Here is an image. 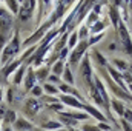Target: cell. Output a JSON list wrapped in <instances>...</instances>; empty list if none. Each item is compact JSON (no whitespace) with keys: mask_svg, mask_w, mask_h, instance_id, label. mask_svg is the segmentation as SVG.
<instances>
[{"mask_svg":"<svg viewBox=\"0 0 132 131\" xmlns=\"http://www.w3.org/2000/svg\"><path fill=\"white\" fill-rule=\"evenodd\" d=\"M20 46H22V43L19 40V33H15L12 35V39L5 45L3 53H2V57H0V63H3V66L8 65L15 57V54L20 51Z\"/></svg>","mask_w":132,"mask_h":131,"instance_id":"obj_1","label":"cell"},{"mask_svg":"<svg viewBox=\"0 0 132 131\" xmlns=\"http://www.w3.org/2000/svg\"><path fill=\"white\" fill-rule=\"evenodd\" d=\"M88 48H89L88 40H80V42L72 48V53H71V56H69V65H68L71 69L78 65V62H80L81 56H85V54H86V49H88Z\"/></svg>","mask_w":132,"mask_h":131,"instance_id":"obj_2","label":"cell"},{"mask_svg":"<svg viewBox=\"0 0 132 131\" xmlns=\"http://www.w3.org/2000/svg\"><path fill=\"white\" fill-rule=\"evenodd\" d=\"M49 26H51V23L48 22V23H45L37 33H34L29 39H26L23 43H22V46H32V45H35V42H38V40H42L43 37H45V34L49 31Z\"/></svg>","mask_w":132,"mask_h":131,"instance_id":"obj_3","label":"cell"},{"mask_svg":"<svg viewBox=\"0 0 132 131\" xmlns=\"http://www.w3.org/2000/svg\"><path fill=\"white\" fill-rule=\"evenodd\" d=\"M59 102H62L63 105H68L71 108H77V110H83L85 108V102H80L77 97L69 96V94H63L62 97L59 99Z\"/></svg>","mask_w":132,"mask_h":131,"instance_id":"obj_4","label":"cell"},{"mask_svg":"<svg viewBox=\"0 0 132 131\" xmlns=\"http://www.w3.org/2000/svg\"><path fill=\"white\" fill-rule=\"evenodd\" d=\"M108 72H109V77L114 79V83H115V85H118L121 90H125V91L129 93V88L125 85L123 77H121V72H120L118 69H115V68H112V66H108Z\"/></svg>","mask_w":132,"mask_h":131,"instance_id":"obj_5","label":"cell"},{"mask_svg":"<svg viewBox=\"0 0 132 131\" xmlns=\"http://www.w3.org/2000/svg\"><path fill=\"white\" fill-rule=\"evenodd\" d=\"M22 63H23V62H22L20 59H17V60H11L8 65L3 66V71H2L3 77H5V79H8V77H9V76H11V74H12V72H14V71L19 68V66L22 65Z\"/></svg>","mask_w":132,"mask_h":131,"instance_id":"obj_6","label":"cell"},{"mask_svg":"<svg viewBox=\"0 0 132 131\" xmlns=\"http://www.w3.org/2000/svg\"><path fill=\"white\" fill-rule=\"evenodd\" d=\"M14 127H15V130L17 131H32V123L31 122H28L26 119H23V117H19V119H15V122L12 123Z\"/></svg>","mask_w":132,"mask_h":131,"instance_id":"obj_7","label":"cell"},{"mask_svg":"<svg viewBox=\"0 0 132 131\" xmlns=\"http://www.w3.org/2000/svg\"><path fill=\"white\" fill-rule=\"evenodd\" d=\"M83 110H86L88 111V114H91V116H94L97 120H100V122H106L108 119H106V116L101 113V111H98L95 106H92V105H89V103H85V108Z\"/></svg>","mask_w":132,"mask_h":131,"instance_id":"obj_8","label":"cell"},{"mask_svg":"<svg viewBox=\"0 0 132 131\" xmlns=\"http://www.w3.org/2000/svg\"><path fill=\"white\" fill-rule=\"evenodd\" d=\"M25 72H26V65L22 63V65L12 72V74H14V77H12V83H14V85H20L22 80H23V77H25Z\"/></svg>","mask_w":132,"mask_h":131,"instance_id":"obj_9","label":"cell"},{"mask_svg":"<svg viewBox=\"0 0 132 131\" xmlns=\"http://www.w3.org/2000/svg\"><path fill=\"white\" fill-rule=\"evenodd\" d=\"M26 76H25V88L26 90H29L31 91V88H32L34 85H35V74H34V69L32 68H28V71L25 72Z\"/></svg>","mask_w":132,"mask_h":131,"instance_id":"obj_10","label":"cell"},{"mask_svg":"<svg viewBox=\"0 0 132 131\" xmlns=\"http://www.w3.org/2000/svg\"><path fill=\"white\" fill-rule=\"evenodd\" d=\"M49 71H51L49 66H38V68L34 71V74H35V80H40V82L46 80L48 76H49Z\"/></svg>","mask_w":132,"mask_h":131,"instance_id":"obj_11","label":"cell"},{"mask_svg":"<svg viewBox=\"0 0 132 131\" xmlns=\"http://www.w3.org/2000/svg\"><path fill=\"white\" fill-rule=\"evenodd\" d=\"M109 105L112 106V110L115 111L117 116H123V111L126 110V106H125L123 102H120L118 99H112V100H109Z\"/></svg>","mask_w":132,"mask_h":131,"instance_id":"obj_12","label":"cell"},{"mask_svg":"<svg viewBox=\"0 0 132 131\" xmlns=\"http://www.w3.org/2000/svg\"><path fill=\"white\" fill-rule=\"evenodd\" d=\"M109 19H111V22H112V25L114 26H118L120 25V12H118V9L115 8V6H109Z\"/></svg>","mask_w":132,"mask_h":131,"instance_id":"obj_13","label":"cell"},{"mask_svg":"<svg viewBox=\"0 0 132 131\" xmlns=\"http://www.w3.org/2000/svg\"><path fill=\"white\" fill-rule=\"evenodd\" d=\"M62 79H63V83H68V85H74V76H72V69L69 66H65L63 72H62Z\"/></svg>","mask_w":132,"mask_h":131,"instance_id":"obj_14","label":"cell"},{"mask_svg":"<svg viewBox=\"0 0 132 131\" xmlns=\"http://www.w3.org/2000/svg\"><path fill=\"white\" fill-rule=\"evenodd\" d=\"M15 119H17V116H15V111H12V110H6V113H5V116H3V123L6 125V127H9V125H12L14 122H15Z\"/></svg>","mask_w":132,"mask_h":131,"instance_id":"obj_15","label":"cell"},{"mask_svg":"<svg viewBox=\"0 0 132 131\" xmlns=\"http://www.w3.org/2000/svg\"><path fill=\"white\" fill-rule=\"evenodd\" d=\"M51 69H52V74H54V76L60 77V76H62V72H63V69H65V62L59 59V60L52 65V68H51Z\"/></svg>","mask_w":132,"mask_h":131,"instance_id":"obj_16","label":"cell"},{"mask_svg":"<svg viewBox=\"0 0 132 131\" xmlns=\"http://www.w3.org/2000/svg\"><path fill=\"white\" fill-rule=\"evenodd\" d=\"M63 125L60 123V122H55V120H48V122H45L43 125H42V128L43 130H60Z\"/></svg>","mask_w":132,"mask_h":131,"instance_id":"obj_17","label":"cell"},{"mask_svg":"<svg viewBox=\"0 0 132 131\" xmlns=\"http://www.w3.org/2000/svg\"><path fill=\"white\" fill-rule=\"evenodd\" d=\"M26 106H28V110L31 111V114H35V113L38 111V100H37V99H29L28 103H26Z\"/></svg>","mask_w":132,"mask_h":131,"instance_id":"obj_18","label":"cell"},{"mask_svg":"<svg viewBox=\"0 0 132 131\" xmlns=\"http://www.w3.org/2000/svg\"><path fill=\"white\" fill-rule=\"evenodd\" d=\"M42 88H43V91H45V93H48L49 96H52V94H54V96H55V94H59V90H57V86H55V85H51V83H45Z\"/></svg>","mask_w":132,"mask_h":131,"instance_id":"obj_19","label":"cell"},{"mask_svg":"<svg viewBox=\"0 0 132 131\" xmlns=\"http://www.w3.org/2000/svg\"><path fill=\"white\" fill-rule=\"evenodd\" d=\"M104 28H106V25H104L103 22H95V23H94L92 26H89L88 30H91V33L92 34H98L100 31H103Z\"/></svg>","mask_w":132,"mask_h":131,"instance_id":"obj_20","label":"cell"},{"mask_svg":"<svg viewBox=\"0 0 132 131\" xmlns=\"http://www.w3.org/2000/svg\"><path fill=\"white\" fill-rule=\"evenodd\" d=\"M77 43H78V37H77V31H74V33L69 35V39H68V46H66V48L72 49Z\"/></svg>","mask_w":132,"mask_h":131,"instance_id":"obj_21","label":"cell"},{"mask_svg":"<svg viewBox=\"0 0 132 131\" xmlns=\"http://www.w3.org/2000/svg\"><path fill=\"white\" fill-rule=\"evenodd\" d=\"M6 5L12 14H19V2L17 0H6Z\"/></svg>","mask_w":132,"mask_h":131,"instance_id":"obj_22","label":"cell"},{"mask_svg":"<svg viewBox=\"0 0 132 131\" xmlns=\"http://www.w3.org/2000/svg\"><path fill=\"white\" fill-rule=\"evenodd\" d=\"M112 62H114V65L117 66V68H120L121 71L129 69V63H128V62H125V60H121V59H114Z\"/></svg>","mask_w":132,"mask_h":131,"instance_id":"obj_23","label":"cell"},{"mask_svg":"<svg viewBox=\"0 0 132 131\" xmlns=\"http://www.w3.org/2000/svg\"><path fill=\"white\" fill-rule=\"evenodd\" d=\"M88 33H89V30H88V26L85 25V26H81V28L77 31V37H78L80 40H86V37H89Z\"/></svg>","mask_w":132,"mask_h":131,"instance_id":"obj_24","label":"cell"},{"mask_svg":"<svg viewBox=\"0 0 132 131\" xmlns=\"http://www.w3.org/2000/svg\"><path fill=\"white\" fill-rule=\"evenodd\" d=\"M104 37V33H98V34H94L89 40H88V45L91 46V45H94V43H97V42H100L101 39Z\"/></svg>","mask_w":132,"mask_h":131,"instance_id":"obj_25","label":"cell"},{"mask_svg":"<svg viewBox=\"0 0 132 131\" xmlns=\"http://www.w3.org/2000/svg\"><path fill=\"white\" fill-rule=\"evenodd\" d=\"M31 93H32L34 97H42L43 96V88L40 85H34L32 88H31Z\"/></svg>","mask_w":132,"mask_h":131,"instance_id":"obj_26","label":"cell"},{"mask_svg":"<svg viewBox=\"0 0 132 131\" xmlns=\"http://www.w3.org/2000/svg\"><path fill=\"white\" fill-rule=\"evenodd\" d=\"M46 80H48V83H51V85H57V83L60 85V83H62L60 77H57V76H54V74H49Z\"/></svg>","mask_w":132,"mask_h":131,"instance_id":"obj_27","label":"cell"},{"mask_svg":"<svg viewBox=\"0 0 132 131\" xmlns=\"http://www.w3.org/2000/svg\"><path fill=\"white\" fill-rule=\"evenodd\" d=\"M94 56H95V59L98 60V63H100L101 66H104V65H106V59H104V56H101V54H100L98 51H95V53H94Z\"/></svg>","mask_w":132,"mask_h":131,"instance_id":"obj_28","label":"cell"},{"mask_svg":"<svg viewBox=\"0 0 132 131\" xmlns=\"http://www.w3.org/2000/svg\"><path fill=\"white\" fill-rule=\"evenodd\" d=\"M123 116H125V119H123V120H126V122H129V123H131V120H132L131 108H128V110H125V111H123Z\"/></svg>","mask_w":132,"mask_h":131,"instance_id":"obj_29","label":"cell"},{"mask_svg":"<svg viewBox=\"0 0 132 131\" xmlns=\"http://www.w3.org/2000/svg\"><path fill=\"white\" fill-rule=\"evenodd\" d=\"M83 131H100L95 125H91V123H86L83 125Z\"/></svg>","mask_w":132,"mask_h":131,"instance_id":"obj_30","label":"cell"},{"mask_svg":"<svg viewBox=\"0 0 132 131\" xmlns=\"http://www.w3.org/2000/svg\"><path fill=\"white\" fill-rule=\"evenodd\" d=\"M97 128H98L100 131H111V127H109V125H106V122L98 123V125H97Z\"/></svg>","mask_w":132,"mask_h":131,"instance_id":"obj_31","label":"cell"},{"mask_svg":"<svg viewBox=\"0 0 132 131\" xmlns=\"http://www.w3.org/2000/svg\"><path fill=\"white\" fill-rule=\"evenodd\" d=\"M121 125H123V130H125V131H131V123H129V122L121 120Z\"/></svg>","mask_w":132,"mask_h":131,"instance_id":"obj_32","label":"cell"},{"mask_svg":"<svg viewBox=\"0 0 132 131\" xmlns=\"http://www.w3.org/2000/svg\"><path fill=\"white\" fill-rule=\"evenodd\" d=\"M5 113H6V108H5V105H2V103H0V120L3 119Z\"/></svg>","mask_w":132,"mask_h":131,"instance_id":"obj_33","label":"cell"},{"mask_svg":"<svg viewBox=\"0 0 132 131\" xmlns=\"http://www.w3.org/2000/svg\"><path fill=\"white\" fill-rule=\"evenodd\" d=\"M12 93H14V90H12V88H11V90H9V91H8V96H6V97H8V102H9V103H11V102H12V100H14V99H12Z\"/></svg>","mask_w":132,"mask_h":131,"instance_id":"obj_34","label":"cell"},{"mask_svg":"<svg viewBox=\"0 0 132 131\" xmlns=\"http://www.w3.org/2000/svg\"><path fill=\"white\" fill-rule=\"evenodd\" d=\"M0 17H3V19H6V17H11V16H9V14H8V12H6L5 9H2V8H0Z\"/></svg>","mask_w":132,"mask_h":131,"instance_id":"obj_35","label":"cell"},{"mask_svg":"<svg viewBox=\"0 0 132 131\" xmlns=\"http://www.w3.org/2000/svg\"><path fill=\"white\" fill-rule=\"evenodd\" d=\"M112 2H114V5H112V6H115V8H118V6L121 5V0H112Z\"/></svg>","mask_w":132,"mask_h":131,"instance_id":"obj_36","label":"cell"},{"mask_svg":"<svg viewBox=\"0 0 132 131\" xmlns=\"http://www.w3.org/2000/svg\"><path fill=\"white\" fill-rule=\"evenodd\" d=\"M0 131H12V128H11V127H5L3 130H0Z\"/></svg>","mask_w":132,"mask_h":131,"instance_id":"obj_37","label":"cell"},{"mask_svg":"<svg viewBox=\"0 0 132 131\" xmlns=\"http://www.w3.org/2000/svg\"><path fill=\"white\" fill-rule=\"evenodd\" d=\"M2 99H3V91H2V88H0V102H2Z\"/></svg>","mask_w":132,"mask_h":131,"instance_id":"obj_38","label":"cell"},{"mask_svg":"<svg viewBox=\"0 0 132 131\" xmlns=\"http://www.w3.org/2000/svg\"><path fill=\"white\" fill-rule=\"evenodd\" d=\"M17 2H19V3H23V2H25V0H17Z\"/></svg>","mask_w":132,"mask_h":131,"instance_id":"obj_39","label":"cell"},{"mask_svg":"<svg viewBox=\"0 0 132 131\" xmlns=\"http://www.w3.org/2000/svg\"><path fill=\"white\" fill-rule=\"evenodd\" d=\"M71 2H72V0H68V3H71Z\"/></svg>","mask_w":132,"mask_h":131,"instance_id":"obj_40","label":"cell"},{"mask_svg":"<svg viewBox=\"0 0 132 131\" xmlns=\"http://www.w3.org/2000/svg\"><path fill=\"white\" fill-rule=\"evenodd\" d=\"M125 2H126V3H129V0H125Z\"/></svg>","mask_w":132,"mask_h":131,"instance_id":"obj_41","label":"cell"},{"mask_svg":"<svg viewBox=\"0 0 132 131\" xmlns=\"http://www.w3.org/2000/svg\"><path fill=\"white\" fill-rule=\"evenodd\" d=\"M75 131H78V130H75Z\"/></svg>","mask_w":132,"mask_h":131,"instance_id":"obj_42","label":"cell"}]
</instances>
